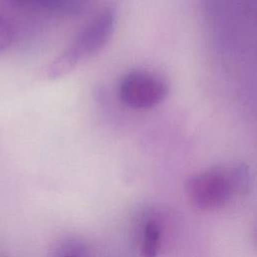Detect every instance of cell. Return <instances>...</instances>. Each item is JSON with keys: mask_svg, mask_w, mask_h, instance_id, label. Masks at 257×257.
I'll use <instances>...</instances> for the list:
<instances>
[{"mask_svg": "<svg viewBox=\"0 0 257 257\" xmlns=\"http://www.w3.org/2000/svg\"><path fill=\"white\" fill-rule=\"evenodd\" d=\"M161 231L160 226L155 220L147 222L142 239L141 256L142 257H156L159 252Z\"/></svg>", "mask_w": 257, "mask_h": 257, "instance_id": "4", "label": "cell"}, {"mask_svg": "<svg viewBox=\"0 0 257 257\" xmlns=\"http://www.w3.org/2000/svg\"><path fill=\"white\" fill-rule=\"evenodd\" d=\"M14 30L10 21L0 14V53L6 50L13 42Z\"/></svg>", "mask_w": 257, "mask_h": 257, "instance_id": "5", "label": "cell"}, {"mask_svg": "<svg viewBox=\"0 0 257 257\" xmlns=\"http://www.w3.org/2000/svg\"><path fill=\"white\" fill-rule=\"evenodd\" d=\"M63 257H79L77 255H67V256H63Z\"/></svg>", "mask_w": 257, "mask_h": 257, "instance_id": "6", "label": "cell"}, {"mask_svg": "<svg viewBox=\"0 0 257 257\" xmlns=\"http://www.w3.org/2000/svg\"><path fill=\"white\" fill-rule=\"evenodd\" d=\"M168 94V85L160 76L148 71H133L119 82L121 101L136 109H148L162 102Z\"/></svg>", "mask_w": 257, "mask_h": 257, "instance_id": "3", "label": "cell"}, {"mask_svg": "<svg viewBox=\"0 0 257 257\" xmlns=\"http://www.w3.org/2000/svg\"><path fill=\"white\" fill-rule=\"evenodd\" d=\"M249 184L248 167L237 164L209 169L192 176L186 183V192L195 207L214 210L225 206L236 195L247 192Z\"/></svg>", "mask_w": 257, "mask_h": 257, "instance_id": "1", "label": "cell"}, {"mask_svg": "<svg viewBox=\"0 0 257 257\" xmlns=\"http://www.w3.org/2000/svg\"><path fill=\"white\" fill-rule=\"evenodd\" d=\"M116 21V10L110 6L101 11L44 69L47 79H57L70 72L79 62L93 56L108 42Z\"/></svg>", "mask_w": 257, "mask_h": 257, "instance_id": "2", "label": "cell"}]
</instances>
